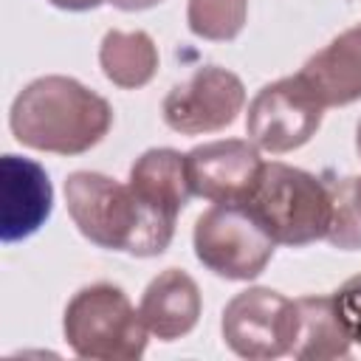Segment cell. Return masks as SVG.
I'll use <instances>...</instances> for the list:
<instances>
[{"label": "cell", "mask_w": 361, "mask_h": 361, "mask_svg": "<svg viewBox=\"0 0 361 361\" xmlns=\"http://www.w3.org/2000/svg\"><path fill=\"white\" fill-rule=\"evenodd\" d=\"M48 3L56 6V8H65V11H90V8H99L107 0H48Z\"/></svg>", "instance_id": "d6986e66"}, {"label": "cell", "mask_w": 361, "mask_h": 361, "mask_svg": "<svg viewBox=\"0 0 361 361\" xmlns=\"http://www.w3.org/2000/svg\"><path fill=\"white\" fill-rule=\"evenodd\" d=\"M350 347L353 341L336 313L333 293L296 299V338L290 350L293 358L333 361V358H347Z\"/></svg>", "instance_id": "5bb4252c"}, {"label": "cell", "mask_w": 361, "mask_h": 361, "mask_svg": "<svg viewBox=\"0 0 361 361\" xmlns=\"http://www.w3.org/2000/svg\"><path fill=\"white\" fill-rule=\"evenodd\" d=\"M54 209L48 172L14 152L0 158V240L6 245L37 234Z\"/></svg>", "instance_id": "30bf717a"}, {"label": "cell", "mask_w": 361, "mask_h": 361, "mask_svg": "<svg viewBox=\"0 0 361 361\" xmlns=\"http://www.w3.org/2000/svg\"><path fill=\"white\" fill-rule=\"evenodd\" d=\"M102 73L121 90H138L158 73V48L147 31H107L99 45Z\"/></svg>", "instance_id": "9a60e30c"}, {"label": "cell", "mask_w": 361, "mask_h": 361, "mask_svg": "<svg viewBox=\"0 0 361 361\" xmlns=\"http://www.w3.org/2000/svg\"><path fill=\"white\" fill-rule=\"evenodd\" d=\"M248 17V0H189L186 23L189 31L209 42L234 39Z\"/></svg>", "instance_id": "2e32d148"}, {"label": "cell", "mask_w": 361, "mask_h": 361, "mask_svg": "<svg viewBox=\"0 0 361 361\" xmlns=\"http://www.w3.org/2000/svg\"><path fill=\"white\" fill-rule=\"evenodd\" d=\"M192 245L206 271L231 282L257 279L276 251V240L245 203H214L206 209L195 223Z\"/></svg>", "instance_id": "5b68a950"}, {"label": "cell", "mask_w": 361, "mask_h": 361, "mask_svg": "<svg viewBox=\"0 0 361 361\" xmlns=\"http://www.w3.org/2000/svg\"><path fill=\"white\" fill-rule=\"evenodd\" d=\"M68 347L90 361H135L147 350V324L127 293L110 282L76 290L62 316Z\"/></svg>", "instance_id": "277c9868"}, {"label": "cell", "mask_w": 361, "mask_h": 361, "mask_svg": "<svg viewBox=\"0 0 361 361\" xmlns=\"http://www.w3.org/2000/svg\"><path fill=\"white\" fill-rule=\"evenodd\" d=\"M130 189L147 209L178 220L192 197L186 155L172 147H152L141 152L130 166Z\"/></svg>", "instance_id": "4fadbf2b"}, {"label": "cell", "mask_w": 361, "mask_h": 361, "mask_svg": "<svg viewBox=\"0 0 361 361\" xmlns=\"http://www.w3.org/2000/svg\"><path fill=\"white\" fill-rule=\"evenodd\" d=\"M259 226L276 240V245H310L327 240L333 223L330 183L299 166L271 161L245 200Z\"/></svg>", "instance_id": "3957f363"}, {"label": "cell", "mask_w": 361, "mask_h": 361, "mask_svg": "<svg viewBox=\"0 0 361 361\" xmlns=\"http://www.w3.org/2000/svg\"><path fill=\"white\" fill-rule=\"evenodd\" d=\"M296 76L324 110L358 102L361 99V25L347 28L322 51H316Z\"/></svg>", "instance_id": "8fae6325"}, {"label": "cell", "mask_w": 361, "mask_h": 361, "mask_svg": "<svg viewBox=\"0 0 361 361\" xmlns=\"http://www.w3.org/2000/svg\"><path fill=\"white\" fill-rule=\"evenodd\" d=\"M228 350L248 361L290 355L296 338V299L274 288H245L223 310Z\"/></svg>", "instance_id": "8992f818"}, {"label": "cell", "mask_w": 361, "mask_h": 361, "mask_svg": "<svg viewBox=\"0 0 361 361\" xmlns=\"http://www.w3.org/2000/svg\"><path fill=\"white\" fill-rule=\"evenodd\" d=\"M138 310L149 336L161 341H175L192 333L200 319L203 310L200 288L186 271L166 268L147 285Z\"/></svg>", "instance_id": "7c38bea8"}, {"label": "cell", "mask_w": 361, "mask_h": 361, "mask_svg": "<svg viewBox=\"0 0 361 361\" xmlns=\"http://www.w3.org/2000/svg\"><path fill=\"white\" fill-rule=\"evenodd\" d=\"M333 195V223L327 243L344 251L361 248V175H347L330 180Z\"/></svg>", "instance_id": "e0dca14e"}, {"label": "cell", "mask_w": 361, "mask_h": 361, "mask_svg": "<svg viewBox=\"0 0 361 361\" xmlns=\"http://www.w3.org/2000/svg\"><path fill=\"white\" fill-rule=\"evenodd\" d=\"M322 116L324 107L293 73L257 90L248 102L245 133L259 149L279 155L307 144L322 127Z\"/></svg>", "instance_id": "52a82bcc"}, {"label": "cell", "mask_w": 361, "mask_h": 361, "mask_svg": "<svg viewBox=\"0 0 361 361\" xmlns=\"http://www.w3.org/2000/svg\"><path fill=\"white\" fill-rule=\"evenodd\" d=\"M259 147L243 138H220L186 152L192 195L209 203H245L262 175Z\"/></svg>", "instance_id": "9c48e42d"}, {"label": "cell", "mask_w": 361, "mask_h": 361, "mask_svg": "<svg viewBox=\"0 0 361 361\" xmlns=\"http://www.w3.org/2000/svg\"><path fill=\"white\" fill-rule=\"evenodd\" d=\"M107 3H113L121 11H144V8H152V6H158L164 0H107Z\"/></svg>", "instance_id": "ffe728a7"}, {"label": "cell", "mask_w": 361, "mask_h": 361, "mask_svg": "<svg viewBox=\"0 0 361 361\" xmlns=\"http://www.w3.org/2000/svg\"><path fill=\"white\" fill-rule=\"evenodd\" d=\"M68 214L93 245L133 257H158L175 237V220L147 209L130 183L79 169L65 180Z\"/></svg>", "instance_id": "7a4b0ae2"}, {"label": "cell", "mask_w": 361, "mask_h": 361, "mask_svg": "<svg viewBox=\"0 0 361 361\" xmlns=\"http://www.w3.org/2000/svg\"><path fill=\"white\" fill-rule=\"evenodd\" d=\"M14 138L39 152L82 155L113 127V107L73 76L51 73L28 82L8 113Z\"/></svg>", "instance_id": "6da1fadb"}, {"label": "cell", "mask_w": 361, "mask_h": 361, "mask_svg": "<svg viewBox=\"0 0 361 361\" xmlns=\"http://www.w3.org/2000/svg\"><path fill=\"white\" fill-rule=\"evenodd\" d=\"M355 147H358V155H361V124H358V133H355Z\"/></svg>", "instance_id": "44dd1931"}, {"label": "cell", "mask_w": 361, "mask_h": 361, "mask_svg": "<svg viewBox=\"0 0 361 361\" xmlns=\"http://www.w3.org/2000/svg\"><path fill=\"white\" fill-rule=\"evenodd\" d=\"M333 302H336V313H338L350 341L361 347V274L341 282L338 290L333 293Z\"/></svg>", "instance_id": "ac0fdd59"}, {"label": "cell", "mask_w": 361, "mask_h": 361, "mask_svg": "<svg viewBox=\"0 0 361 361\" xmlns=\"http://www.w3.org/2000/svg\"><path fill=\"white\" fill-rule=\"evenodd\" d=\"M245 104L243 79L220 65H203L178 82L161 104L164 121L180 135H203L226 130Z\"/></svg>", "instance_id": "ba28073f"}]
</instances>
